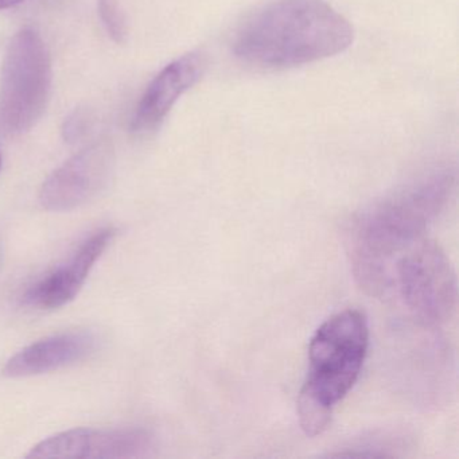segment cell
Wrapping results in <instances>:
<instances>
[{"mask_svg":"<svg viewBox=\"0 0 459 459\" xmlns=\"http://www.w3.org/2000/svg\"><path fill=\"white\" fill-rule=\"evenodd\" d=\"M455 177L434 171L354 217L349 230V256L359 286L370 295L385 294L392 284L394 259L420 240L450 200Z\"/></svg>","mask_w":459,"mask_h":459,"instance_id":"obj_1","label":"cell"},{"mask_svg":"<svg viewBox=\"0 0 459 459\" xmlns=\"http://www.w3.org/2000/svg\"><path fill=\"white\" fill-rule=\"evenodd\" d=\"M353 39L351 23L325 0H275L241 26L233 53L256 68H297L345 52Z\"/></svg>","mask_w":459,"mask_h":459,"instance_id":"obj_2","label":"cell"},{"mask_svg":"<svg viewBox=\"0 0 459 459\" xmlns=\"http://www.w3.org/2000/svg\"><path fill=\"white\" fill-rule=\"evenodd\" d=\"M368 346L369 327L361 311L348 308L326 319L308 346L310 367L300 399L334 410L359 380Z\"/></svg>","mask_w":459,"mask_h":459,"instance_id":"obj_3","label":"cell"},{"mask_svg":"<svg viewBox=\"0 0 459 459\" xmlns=\"http://www.w3.org/2000/svg\"><path fill=\"white\" fill-rule=\"evenodd\" d=\"M52 61L34 29H22L7 48L0 74V131L20 135L36 126L49 101Z\"/></svg>","mask_w":459,"mask_h":459,"instance_id":"obj_4","label":"cell"},{"mask_svg":"<svg viewBox=\"0 0 459 459\" xmlns=\"http://www.w3.org/2000/svg\"><path fill=\"white\" fill-rule=\"evenodd\" d=\"M400 295L413 316L427 326L450 321L458 302V284L450 259L435 241L420 238L397 260Z\"/></svg>","mask_w":459,"mask_h":459,"instance_id":"obj_5","label":"cell"},{"mask_svg":"<svg viewBox=\"0 0 459 459\" xmlns=\"http://www.w3.org/2000/svg\"><path fill=\"white\" fill-rule=\"evenodd\" d=\"M152 446V434L141 429H74L42 440L28 458H142Z\"/></svg>","mask_w":459,"mask_h":459,"instance_id":"obj_6","label":"cell"},{"mask_svg":"<svg viewBox=\"0 0 459 459\" xmlns=\"http://www.w3.org/2000/svg\"><path fill=\"white\" fill-rule=\"evenodd\" d=\"M109 170L111 154L106 146L82 150L44 182L39 203L50 212L74 211L100 192Z\"/></svg>","mask_w":459,"mask_h":459,"instance_id":"obj_7","label":"cell"},{"mask_svg":"<svg viewBox=\"0 0 459 459\" xmlns=\"http://www.w3.org/2000/svg\"><path fill=\"white\" fill-rule=\"evenodd\" d=\"M117 230L103 228L80 244L63 264L29 287L23 302L37 310H55L74 299L82 291L91 271L111 244Z\"/></svg>","mask_w":459,"mask_h":459,"instance_id":"obj_8","label":"cell"},{"mask_svg":"<svg viewBox=\"0 0 459 459\" xmlns=\"http://www.w3.org/2000/svg\"><path fill=\"white\" fill-rule=\"evenodd\" d=\"M205 65V57L198 52L187 53L166 65L136 107L131 126L134 133L150 134L160 128L179 98L200 82Z\"/></svg>","mask_w":459,"mask_h":459,"instance_id":"obj_9","label":"cell"},{"mask_svg":"<svg viewBox=\"0 0 459 459\" xmlns=\"http://www.w3.org/2000/svg\"><path fill=\"white\" fill-rule=\"evenodd\" d=\"M98 337L93 333L68 332L50 335L18 351L7 361L4 375L29 377L44 375L82 361L95 351Z\"/></svg>","mask_w":459,"mask_h":459,"instance_id":"obj_10","label":"cell"},{"mask_svg":"<svg viewBox=\"0 0 459 459\" xmlns=\"http://www.w3.org/2000/svg\"><path fill=\"white\" fill-rule=\"evenodd\" d=\"M399 446V437H388V435H373L370 437L354 440L351 445L343 447L338 453L330 454L337 458H385V456H396Z\"/></svg>","mask_w":459,"mask_h":459,"instance_id":"obj_11","label":"cell"},{"mask_svg":"<svg viewBox=\"0 0 459 459\" xmlns=\"http://www.w3.org/2000/svg\"><path fill=\"white\" fill-rule=\"evenodd\" d=\"M98 7L99 15H100L107 33L117 44L125 42L126 37H127V26H126L125 15L120 12L117 0H99Z\"/></svg>","mask_w":459,"mask_h":459,"instance_id":"obj_12","label":"cell"},{"mask_svg":"<svg viewBox=\"0 0 459 459\" xmlns=\"http://www.w3.org/2000/svg\"><path fill=\"white\" fill-rule=\"evenodd\" d=\"M23 0H0V10H7L10 7L17 6L22 4Z\"/></svg>","mask_w":459,"mask_h":459,"instance_id":"obj_13","label":"cell"},{"mask_svg":"<svg viewBox=\"0 0 459 459\" xmlns=\"http://www.w3.org/2000/svg\"><path fill=\"white\" fill-rule=\"evenodd\" d=\"M0 168H2V158H0Z\"/></svg>","mask_w":459,"mask_h":459,"instance_id":"obj_14","label":"cell"},{"mask_svg":"<svg viewBox=\"0 0 459 459\" xmlns=\"http://www.w3.org/2000/svg\"><path fill=\"white\" fill-rule=\"evenodd\" d=\"M0 255H2V252H0Z\"/></svg>","mask_w":459,"mask_h":459,"instance_id":"obj_15","label":"cell"}]
</instances>
